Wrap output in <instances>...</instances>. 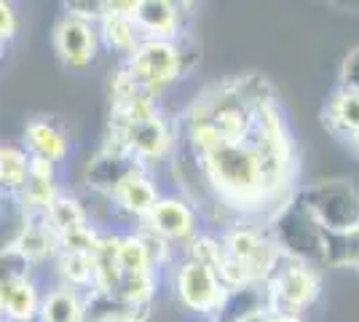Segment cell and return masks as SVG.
<instances>
[{"instance_id": "6da1fadb", "label": "cell", "mask_w": 359, "mask_h": 322, "mask_svg": "<svg viewBox=\"0 0 359 322\" xmlns=\"http://www.w3.org/2000/svg\"><path fill=\"white\" fill-rule=\"evenodd\" d=\"M292 201L332 236H346L359 231V188L344 177L316 180L295 188Z\"/></svg>"}, {"instance_id": "7a4b0ae2", "label": "cell", "mask_w": 359, "mask_h": 322, "mask_svg": "<svg viewBox=\"0 0 359 322\" xmlns=\"http://www.w3.org/2000/svg\"><path fill=\"white\" fill-rule=\"evenodd\" d=\"M198 46L188 35H182L180 41L145 38L135 54L123 60V65L145 89L161 94L166 86L188 76L198 65Z\"/></svg>"}, {"instance_id": "3957f363", "label": "cell", "mask_w": 359, "mask_h": 322, "mask_svg": "<svg viewBox=\"0 0 359 322\" xmlns=\"http://www.w3.org/2000/svg\"><path fill=\"white\" fill-rule=\"evenodd\" d=\"M102 145L126 151L150 169V164H161L175 154L177 129L164 116V110L137 121H107V135Z\"/></svg>"}, {"instance_id": "277c9868", "label": "cell", "mask_w": 359, "mask_h": 322, "mask_svg": "<svg viewBox=\"0 0 359 322\" xmlns=\"http://www.w3.org/2000/svg\"><path fill=\"white\" fill-rule=\"evenodd\" d=\"M266 231L285 258L327 269V234L295 201H287L279 213L271 215L266 220Z\"/></svg>"}, {"instance_id": "5b68a950", "label": "cell", "mask_w": 359, "mask_h": 322, "mask_svg": "<svg viewBox=\"0 0 359 322\" xmlns=\"http://www.w3.org/2000/svg\"><path fill=\"white\" fill-rule=\"evenodd\" d=\"M263 290H266L269 314L273 311L303 314L306 309L314 307L322 293V269H316L311 263L282 258L279 269L271 274Z\"/></svg>"}, {"instance_id": "8992f818", "label": "cell", "mask_w": 359, "mask_h": 322, "mask_svg": "<svg viewBox=\"0 0 359 322\" xmlns=\"http://www.w3.org/2000/svg\"><path fill=\"white\" fill-rule=\"evenodd\" d=\"M175 298L185 311H194L198 317L215 320L223 311L231 290L220 282V276L210 266H201L196 261H182L175 266Z\"/></svg>"}, {"instance_id": "52a82bcc", "label": "cell", "mask_w": 359, "mask_h": 322, "mask_svg": "<svg viewBox=\"0 0 359 322\" xmlns=\"http://www.w3.org/2000/svg\"><path fill=\"white\" fill-rule=\"evenodd\" d=\"M145 169L148 167L142 161H137L132 154L100 145V151H94L83 164V183L91 194L105 196L110 201L121 185L129 177H135L137 172H145Z\"/></svg>"}, {"instance_id": "ba28073f", "label": "cell", "mask_w": 359, "mask_h": 322, "mask_svg": "<svg viewBox=\"0 0 359 322\" xmlns=\"http://www.w3.org/2000/svg\"><path fill=\"white\" fill-rule=\"evenodd\" d=\"M100 30L94 22L62 14L54 25V51L67 70H86L100 51Z\"/></svg>"}, {"instance_id": "9c48e42d", "label": "cell", "mask_w": 359, "mask_h": 322, "mask_svg": "<svg viewBox=\"0 0 359 322\" xmlns=\"http://www.w3.org/2000/svg\"><path fill=\"white\" fill-rule=\"evenodd\" d=\"M140 226L153 231V234H158L169 245H182V247L201 234L196 207L185 196H177V194L161 196L158 204H156V210L150 213V217L145 223H140Z\"/></svg>"}, {"instance_id": "30bf717a", "label": "cell", "mask_w": 359, "mask_h": 322, "mask_svg": "<svg viewBox=\"0 0 359 322\" xmlns=\"http://www.w3.org/2000/svg\"><path fill=\"white\" fill-rule=\"evenodd\" d=\"M6 247L14 250L16 255H22L32 269L43 263H54L60 255V239L48 226L46 215H22V223L14 236L6 242Z\"/></svg>"}, {"instance_id": "8fae6325", "label": "cell", "mask_w": 359, "mask_h": 322, "mask_svg": "<svg viewBox=\"0 0 359 322\" xmlns=\"http://www.w3.org/2000/svg\"><path fill=\"white\" fill-rule=\"evenodd\" d=\"M46 290L32 274H3L0 279V311L8 322H38Z\"/></svg>"}, {"instance_id": "7c38bea8", "label": "cell", "mask_w": 359, "mask_h": 322, "mask_svg": "<svg viewBox=\"0 0 359 322\" xmlns=\"http://www.w3.org/2000/svg\"><path fill=\"white\" fill-rule=\"evenodd\" d=\"M182 3L172 0H137L135 22L145 38H161V41H180L182 32Z\"/></svg>"}, {"instance_id": "4fadbf2b", "label": "cell", "mask_w": 359, "mask_h": 322, "mask_svg": "<svg viewBox=\"0 0 359 322\" xmlns=\"http://www.w3.org/2000/svg\"><path fill=\"white\" fill-rule=\"evenodd\" d=\"M161 196L164 194L158 191V185L153 180L150 169H145V172H137L135 177H129L126 183L121 185L118 191L113 194V199H110V207L116 213L137 220V223H145L150 217V213L156 210V204H158Z\"/></svg>"}, {"instance_id": "5bb4252c", "label": "cell", "mask_w": 359, "mask_h": 322, "mask_svg": "<svg viewBox=\"0 0 359 322\" xmlns=\"http://www.w3.org/2000/svg\"><path fill=\"white\" fill-rule=\"evenodd\" d=\"M22 145L27 148V154L32 159H43V161H51L57 167L70 156V140L65 135V129L54 119H46V116L27 121Z\"/></svg>"}, {"instance_id": "9a60e30c", "label": "cell", "mask_w": 359, "mask_h": 322, "mask_svg": "<svg viewBox=\"0 0 359 322\" xmlns=\"http://www.w3.org/2000/svg\"><path fill=\"white\" fill-rule=\"evenodd\" d=\"M38 322H89L86 293L57 282L43 295V307Z\"/></svg>"}, {"instance_id": "2e32d148", "label": "cell", "mask_w": 359, "mask_h": 322, "mask_svg": "<svg viewBox=\"0 0 359 322\" xmlns=\"http://www.w3.org/2000/svg\"><path fill=\"white\" fill-rule=\"evenodd\" d=\"M102 3H105V0H102ZM97 30H100L102 46L110 48L113 54L123 57V60H129L137 48H140V43L145 41V35L137 27L135 16L113 14V11H107V8H105V14H102V19L97 22Z\"/></svg>"}, {"instance_id": "e0dca14e", "label": "cell", "mask_w": 359, "mask_h": 322, "mask_svg": "<svg viewBox=\"0 0 359 322\" xmlns=\"http://www.w3.org/2000/svg\"><path fill=\"white\" fill-rule=\"evenodd\" d=\"M30 175L32 156L27 154V148L16 145V142H6L0 148V185H3V194L11 201H16L30 183Z\"/></svg>"}, {"instance_id": "ac0fdd59", "label": "cell", "mask_w": 359, "mask_h": 322, "mask_svg": "<svg viewBox=\"0 0 359 322\" xmlns=\"http://www.w3.org/2000/svg\"><path fill=\"white\" fill-rule=\"evenodd\" d=\"M89 322H148L150 307H137L121 298L118 293H86Z\"/></svg>"}, {"instance_id": "d6986e66", "label": "cell", "mask_w": 359, "mask_h": 322, "mask_svg": "<svg viewBox=\"0 0 359 322\" xmlns=\"http://www.w3.org/2000/svg\"><path fill=\"white\" fill-rule=\"evenodd\" d=\"M322 119L335 137H344L348 142L354 135H359V94L335 89L322 110Z\"/></svg>"}, {"instance_id": "ffe728a7", "label": "cell", "mask_w": 359, "mask_h": 322, "mask_svg": "<svg viewBox=\"0 0 359 322\" xmlns=\"http://www.w3.org/2000/svg\"><path fill=\"white\" fill-rule=\"evenodd\" d=\"M121 234H102L100 247L94 253V290L97 293H116L123 279L118 263Z\"/></svg>"}, {"instance_id": "44dd1931", "label": "cell", "mask_w": 359, "mask_h": 322, "mask_svg": "<svg viewBox=\"0 0 359 322\" xmlns=\"http://www.w3.org/2000/svg\"><path fill=\"white\" fill-rule=\"evenodd\" d=\"M46 220H48V226L54 229L57 236L70 234V231H78V229H86V226H94V223H91L89 207L78 199L75 194H67V191H62L60 196H57V201L48 207Z\"/></svg>"}, {"instance_id": "7402d4cb", "label": "cell", "mask_w": 359, "mask_h": 322, "mask_svg": "<svg viewBox=\"0 0 359 322\" xmlns=\"http://www.w3.org/2000/svg\"><path fill=\"white\" fill-rule=\"evenodd\" d=\"M57 276L62 285L75 288L81 293L94 290V255H81V253H60L57 255Z\"/></svg>"}, {"instance_id": "603a6c76", "label": "cell", "mask_w": 359, "mask_h": 322, "mask_svg": "<svg viewBox=\"0 0 359 322\" xmlns=\"http://www.w3.org/2000/svg\"><path fill=\"white\" fill-rule=\"evenodd\" d=\"M118 263H121V271H123V274H148V271H153L145 239H142V234H140L137 229L121 234Z\"/></svg>"}, {"instance_id": "cb8c5ba5", "label": "cell", "mask_w": 359, "mask_h": 322, "mask_svg": "<svg viewBox=\"0 0 359 322\" xmlns=\"http://www.w3.org/2000/svg\"><path fill=\"white\" fill-rule=\"evenodd\" d=\"M182 258L201 263V266H210V269L217 271L225 258V247H223L220 234H207V231H201L196 239H191L188 245L182 247Z\"/></svg>"}, {"instance_id": "d4e9b609", "label": "cell", "mask_w": 359, "mask_h": 322, "mask_svg": "<svg viewBox=\"0 0 359 322\" xmlns=\"http://www.w3.org/2000/svg\"><path fill=\"white\" fill-rule=\"evenodd\" d=\"M116 293H118L121 298H126L129 304L153 309L156 293H158V274L156 271H148V274H123Z\"/></svg>"}, {"instance_id": "484cf974", "label": "cell", "mask_w": 359, "mask_h": 322, "mask_svg": "<svg viewBox=\"0 0 359 322\" xmlns=\"http://www.w3.org/2000/svg\"><path fill=\"white\" fill-rule=\"evenodd\" d=\"M327 269L359 271V231L346 234V236L327 234Z\"/></svg>"}, {"instance_id": "4316f807", "label": "cell", "mask_w": 359, "mask_h": 322, "mask_svg": "<svg viewBox=\"0 0 359 322\" xmlns=\"http://www.w3.org/2000/svg\"><path fill=\"white\" fill-rule=\"evenodd\" d=\"M60 239V253H81V255H94L100 239H102V231L97 226H86V229L70 231V234H62Z\"/></svg>"}, {"instance_id": "83f0119b", "label": "cell", "mask_w": 359, "mask_h": 322, "mask_svg": "<svg viewBox=\"0 0 359 322\" xmlns=\"http://www.w3.org/2000/svg\"><path fill=\"white\" fill-rule=\"evenodd\" d=\"M137 231L142 234V239H145V247H148V255H150V266H153V271L158 274L161 269H166L169 263H172V245L161 239L158 234H153V231L142 229V226H137Z\"/></svg>"}, {"instance_id": "f1b7e54d", "label": "cell", "mask_w": 359, "mask_h": 322, "mask_svg": "<svg viewBox=\"0 0 359 322\" xmlns=\"http://www.w3.org/2000/svg\"><path fill=\"white\" fill-rule=\"evenodd\" d=\"M338 89H348V92L359 94V46H354L341 62L338 70Z\"/></svg>"}, {"instance_id": "f546056e", "label": "cell", "mask_w": 359, "mask_h": 322, "mask_svg": "<svg viewBox=\"0 0 359 322\" xmlns=\"http://www.w3.org/2000/svg\"><path fill=\"white\" fill-rule=\"evenodd\" d=\"M65 14L78 16V19H86V22H100L105 14V3H91V0H70L65 3Z\"/></svg>"}, {"instance_id": "4dcf8cb0", "label": "cell", "mask_w": 359, "mask_h": 322, "mask_svg": "<svg viewBox=\"0 0 359 322\" xmlns=\"http://www.w3.org/2000/svg\"><path fill=\"white\" fill-rule=\"evenodd\" d=\"M19 32V14H16L14 3H0V41L11 43Z\"/></svg>"}, {"instance_id": "1f68e13d", "label": "cell", "mask_w": 359, "mask_h": 322, "mask_svg": "<svg viewBox=\"0 0 359 322\" xmlns=\"http://www.w3.org/2000/svg\"><path fill=\"white\" fill-rule=\"evenodd\" d=\"M266 322H306L303 314H287V311H273L266 317Z\"/></svg>"}, {"instance_id": "d6a6232c", "label": "cell", "mask_w": 359, "mask_h": 322, "mask_svg": "<svg viewBox=\"0 0 359 322\" xmlns=\"http://www.w3.org/2000/svg\"><path fill=\"white\" fill-rule=\"evenodd\" d=\"M348 148H351V151L359 156V135H354V137L348 140Z\"/></svg>"}, {"instance_id": "836d02e7", "label": "cell", "mask_w": 359, "mask_h": 322, "mask_svg": "<svg viewBox=\"0 0 359 322\" xmlns=\"http://www.w3.org/2000/svg\"><path fill=\"white\" fill-rule=\"evenodd\" d=\"M3 322H8V320H3Z\"/></svg>"}]
</instances>
